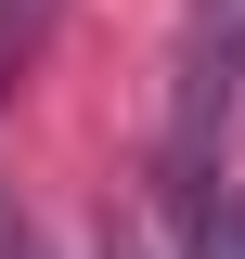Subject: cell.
Masks as SVG:
<instances>
[{
	"label": "cell",
	"instance_id": "obj_1",
	"mask_svg": "<svg viewBox=\"0 0 245 259\" xmlns=\"http://www.w3.org/2000/svg\"><path fill=\"white\" fill-rule=\"evenodd\" d=\"M232 117H245V0H194L168 52V182H207Z\"/></svg>",
	"mask_w": 245,
	"mask_h": 259
},
{
	"label": "cell",
	"instance_id": "obj_2",
	"mask_svg": "<svg viewBox=\"0 0 245 259\" xmlns=\"http://www.w3.org/2000/svg\"><path fill=\"white\" fill-rule=\"evenodd\" d=\"M168 221H181V259H245V194L219 182H168Z\"/></svg>",
	"mask_w": 245,
	"mask_h": 259
},
{
	"label": "cell",
	"instance_id": "obj_3",
	"mask_svg": "<svg viewBox=\"0 0 245 259\" xmlns=\"http://www.w3.org/2000/svg\"><path fill=\"white\" fill-rule=\"evenodd\" d=\"M13 259H39V246H26V233H13Z\"/></svg>",
	"mask_w": 245,
	"mask_h": 259
}]
</instances>
